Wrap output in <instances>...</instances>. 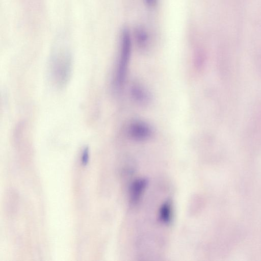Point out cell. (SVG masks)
Instances as JSON below:
<instances>
[{
  "mask_svg": "<svg viewBox=\"0 0 261 261\" xmlns=\"http://www.w3.org/2000/svg\"><path fill=\"white\" fill-rule=\"evenodd\" d=\"M51 72L56 83L63 85L69 79L71 70V59L69 53L60 51L53 56Z\"/></svg>",
  "mask_w": 261,
  "mask_h": 261,
  "instance_id": "2",
  "label": "cell"
},
{
  "mask_svg": "<svg viewBox=\"0 0 261 261\" xmlns=\"http://www.w3.org/2000/svg\"><path fill=\"white\" fill-rule=\"evenodd\" d=\"M126 134L133 140L144 141L152 137L153 130L152 126L145 121L134 120L128 125Z\"/></svg>",
  "mask_w": 261,
  "mask_h": 261,
  "instance_id": "3",
  "label": "cell"
},
{
  "mask_svg": "<svg viewBox=\"0 0 261 261\" xmlns=\"http://www.w3.org/2000/svg\"><path fill=\"white\" fill-rule=\"evenodd\" d=\"M146 182L143 179H139L135 181L131 186L130 196L131 201L135 203L139 200L146 187Z\"/></svg>",
  "mask_w": 261,
  "mask_h": 261,
  "instance_id": "5",
  "label": "cell"
},
{
  "mask_svg": "<svg viewBox=\"0 0 261 261\" xmlns=\"http://www.w3.org/2000/svg\"><path fill=\"white\" fill-rule=\"evenodd\" d=\"M145 4L149 7H153L156 4L157 0H144Z\"/></svg>",
  "mask_w": 261,
  "mask_h": 261,
  "instance_id": "9",
  "label": "cell"
},
{
  "mask_svg": "<svg viewBox=\"0 0 261 261\" xmlns=\"http://www.w3.org/2000/svg\"><path fill=\"white\" fill-rule=\"evenodd\" d=\"M135 37L138 45L142 49L146 48L148 43V36L145 30L140 27L137 29Z\"/></svg>",
  "mask_w": 261,
  "mask_h": 261,
  "instance_id": "7",
  "label": "cell"
},
{
  "mask_svg": "<svg viewBox=\"0 0 261 261\" xmlns=\"http://www.w3.org/2000/svg\"><path fill=\"white\" fill-rule=\"evenodd\" d=\"M130 94L132 99L140 105H148L151 100V95L147 89L138 83L132 84Z\"/></svg>",
  "mask_w": 261,
  "mask_h": 261,
  "instance_id": "4",
  "label": "cell"
},
{
  "mask_svg": "<svg viewBox=\"0 0 261 261\" xmlns=\"http://www.w3.org/2000/svg\"><path fill=\"white\" fill-rule=\"evenodd\" d=\"M132 49L130 33L127 28H124L120 35L119 52L114 76V85L118 90L121 89L125 82Z\"/></svg>",
  "mask_w": 261,
  "mask_h": 261,
  "instance_id": "1",
  "label": "cell"
},
{
  "mask_svg": "<svg viewBox=\"0 0 261 261\" xmlns=\"http://www.w3.org/2000/svg\"><path fill=\"white\" fill-rule=\"evenodd\" d=\"M81 160L83 164L86 165L87 164L89 160V151L88 148H85L84 150Z\"/></svg>",
  "mask_w": 261,
  "mask_h": 261,
  "instance_id": "8",
  "label": "cell"
},
{
  "mask_svg": "<svg viewBox=\"0 0 261 261\" xmlns=\"http://www.w3.org/2000/svg\"><path fill=\"white\" fill-rule=\"evenodd\" d=\"M159 217L165 223L170 222L172 217V205L170 201H167L162 204L159 211Z\"/></svg>",
  "mask_w": 261,
  "mask_h": 261,
  "instance_id": "6",
  "label": "cell"
}]
</instances>
